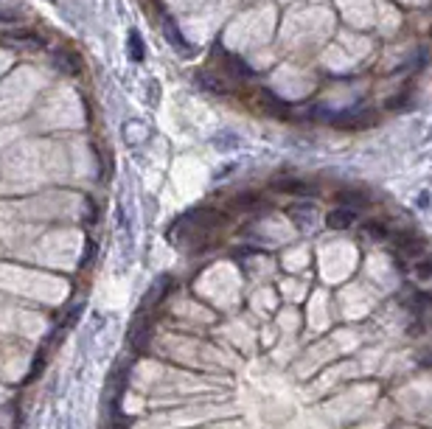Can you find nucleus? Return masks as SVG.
<instances>
[{"instance_id": "obj_9", "label": "nucleus", "mask_w": 432, "mask_h": 429, "mask_svg": "<svg viewBox=\"0 0 432 429\" xmlns=\"http://www.w3.org/2000/svg\"><path fill=\"white\" fill-rule=\"evenodd\" d=\"M258 107H261L264 112H269V115H283V112H286V104H283L275 93H269V90H261V93H258Z\"/></svg>"}, {"instance_id": "obj_16", "label": "nucleus", "mask_w": 432, "mask_h": 429, "mask_svg": "<svg viewBox=\"0 0 432 429\" xmlns=\"http://www.w3.org/2000/svg\"><path fill=\"white\" fill-rule=\"evenodd\" d=\"M415 275H418L421 280H426V278H432V261L421 255V258L415 261Z\"/></svg>"}, {"instance_id": "obj_7", "label": "nucleus", "mask_w": 432, "mask_h": 429, "mask_svg": "<svg viewBox=\"0 0 432 429\" xmlns=\"http://www.w3.org/2000/svg\"><path fill=\"white\" fill-rule=\"evenodd\" d=\"M126 53L132 62H143L147 59V45H143V37L138 28H129L126 31Z\"/></svg>"}, {"instance_id": "obj_6", "label": "nucleus", "mask_w": 432, "mask_h": 429, "mask_svg": "<svg viewBox=\"0 0 432 429\" xmlns=\"http://www.w3.org/2000/svg\"><path fill=\"white\" fill-rule=\"evenodd\" d=\"M216 51H219L225 67L231 70V76H236V79H253V67H250L244 59H239V56H233V53H225L222 48H216Z\"/></svg>"}, {"instance_id": "obj_12", "label": "nucleus", "mask_w": 432, "mask_h": 429, "mask_svg": "<svg viewBox=\"0 0 432 429\" xmlns=\"http://www.w3.org/2000/svg\"><path fill=\"white\" fill-rule=\"evenodd\" d=\"M213 146H216V149H222V152L236 149V146H239V135H233V132H219V135H213Z\"/></svg>"}, {"instance_id": "obj_17", "label": "nucleus", "mask_w": 432, "mask_h": 429, "mask_svg": "<svg viewBox=\"0 0 432 429\" xmlns=\"http://www.w3.org/2000/svg\"><path fill=\"white\" fill-rule=\"evenodd\" d=\"M23 15L12 6V9H0V23H15V20H20Z\"/></svg>"}, {"instance_id": "obj_11", "label": "nucleus", "mask_w": 432, "mask_h": 429, "mask_svg": "<svg viewBox=\"0 0 432 429\" xmlns=\"http://www.w3.org/2000/svg\"><path fill=\"white\" fill-rule=\"evenodd\" d=\"M172 286H174V278H172V275H163V278H158V283L152 286V292L147 295V303L152 306V303L163 301V298H166V292L172 289Z\"/></svg>"}, {"instance_id": "obj_10", "label": "nucleus", "mask_w": 432, "mask_h": 429, "mask_svg": "<svg viewBox=\"0 0 432 429\" xmlns=\"http://www.w3.org/2000/svg\"><path fill=\"white\" fill-rule=\"evenodd\" d=\"M337 202L340 205H345V208H363V205H368V196L363 194V191H354V188H345V191H337Z\"/></svg>"}, {"instance_id": "obj_13", "label": "nucleus", "mask_w": 432, "mask_h": 429, "mask_svg": "<svg viewBox=\"0 0 432 429\" xmlns=\"http://www.w3.org/2000/svg\"><path fill=\"white\" fill-rule=\"evenodd\" d=\"M365 236L374 239V242H385V239H390L385 222H368V225H365Z\"/></svg>"}, {"instance_id": "obj_8", "label": "nucleus", "mask_w": 432, "mask_h": 429, "mask_svg": "<svg viewBox=\"0 0 432 429\" xmlns=\"http://www.w3.org/2000/svg\"><path fill=\"white\" fill-rule=\"evenodd\" d=\"M278 188L286 194H298V196H315L317 194V185H312L306 180H283V183H278Z\"/></svg>"}, {"instance_id": "obj_15", "label": "nucleus", "mask_w": 432, "mask_h": 429, "mask_svg": "<svg viewBox=\"0 0 432 429\" xmlns=\"http://www.w3.org/2000/svg\"><path fill=\"white\" fill-rule=\"evenodd\" d=\"M407 104H410V87H404L396 99H390V101H388V110H404Z\"/></svg>"}, {"instance_id": "obj_1", "label": "nucleus", "mask_w": 432, "mask_h": 429, "mask_svg": "<svg viewBox=\"0 0 432 429\" xmlns=\"http://www.w3.org/2000/svg\"><path fill=\"white\" fill-rule=\"evenodd\" d=\"M51 65L65 76H82V67H85L82 56L76 51H70V48H53L51 51Z\"/></svg>"}, {"instance_id": "obj_5", "label": "nucleus", "mask_w": 432, "mask_h": 429, "mask_svg": "<svg viewBox=\"0 0 432 429\" xmlns=\"http://www.w3.org/2000/svg\"><path fill=\"white\" fill-rule=\"evenodd\" d=\"M396 250H399V255H407V258H415V261L424 255V244L413 233H399L396 236Z\"/></svg>"}, {"instance_id": "obj_2", "label": "nucleus", "mask_w": 432, "mask_h": 429, "mask_svg": "<svg viewBox=\"0 0 432 429\" xmlns=\"http://www.w3.org/2000/svg\"><path fill=\"white\" fill-rule=\"evenodd\" d=\"M0 42L15 45V48H26V51H34V48H42V45H45V37L37 34V31H9V34L0 37Z\"/></svg>"}, {"instance_id": "obj_3", "label": "nucleus", "mask_w": 432, "mask_h": 429, "mask_svg": "<svg viewBox=\"0 0 432 429\" xmlns=\"http://www.w3.org/2000/svg\"><path fill=\"white\" fill-rule=\"evenodd\" d=\"M354 222H356V210L354 208H345V205L329 210V217H326V225L331 230H348Z\"/></svg>"}, {"instance_id": "obj_14", "label": "nucleus", "mask_w": 432, "mask_h": 429, "mask_svg": "<svg viewBox=\"0 0 432 429\" xmlns=\"http://www.w3.org/2000/svg\"><path fill=\"white\" fill-rule=\"evenodd\" d=\"M197 79H199V85H202V87H208V90H213V93H225V90H228V87H225L219 79H210L208 74H199Z\"/></svg>"}, {"instance_id": "obj_4", "label": "nucleus", "mask_w": 432, "mask_h": 429, "mask_svg": "<svg viewBox=\"0 0 432 429\" xmlns=\"http://www.w3.org/2000/svg\"><path fill=\"white\" fill-rule=\"evenodd\" d=\"M163 37H166V42L174 48V51H180V53H188L191 51V45H188V40L183 37V31H180V26L172 20V17H166L163 20Z\"/></svg>"}]
</instances>
